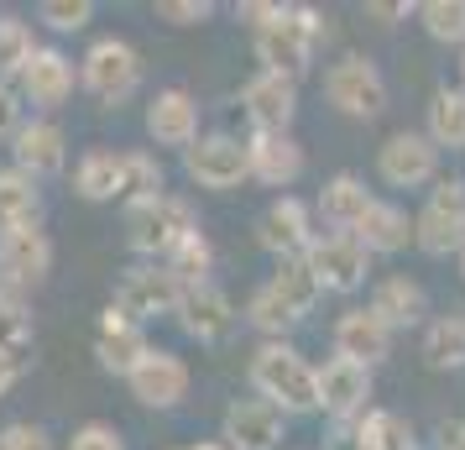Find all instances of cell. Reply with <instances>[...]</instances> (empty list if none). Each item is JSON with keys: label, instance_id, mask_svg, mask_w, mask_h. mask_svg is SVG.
I'll return each mask as SVG.
<instances>
[{"label": "cell", "instance_id": "obj_14", "mask_svg": "<svg viewBox=\"0 0 465 450\" xmlns=\"http://www.w3.org/2000/svg\"><path fill=\"white\" fill-rule=\"evenodd\" d=\"M147 351H152V345H147V335H142V325L126 320V315L110 304L105 320H100V330H94V356H100V366L115 372V377H131L136 362H142Z\"/></svg>", "mask_w": 465, "mask_h": 450}, {"label": "cell", "instance_id": "obj_48", "mask_svg": "<svg viewBox=\"0 0 465 450\" xmlns=\"http://www.w3.org/2000/svg\"><path fill=\"white\" fill-rule=\"evenodd\" d=\"M460 68H465V64H460Z\"/></svg>", "mask_w": 465, "mask_h": 450}, {"label": "cell", "instance_id": "obj_44", "mask_svg": "<svg viewBox=\"0 0 465 450\" xmlns=\"http://www.w3.org/2000/svg\"><path fill=\"white\" fill-rule=\"evenodd\" d=\"M16 372H22V362H16V356H5V351H0V398H5V393H11V383H16Z\"/></svg>", "mask_w": 465, "mask_h": 450}, {"label": "cell", "instance_id": "obj_36", "mask_svg": "<svg viewBox=\"0 0 465 450\" xmlns=\"http://www.w3.org/2000/svg\"><path fill=\"white\" fill-rule=\"evenodd\" d=\"M361 450H413V435L398 414H371L361 429Z\"/></svg>", "mask_w": 465, "mask_h": 450}, {"label": "cell", "instance_id": "obj_41", "mask_svg": "<svg viewBox=\"0 0 465 450\" xmlns=\"http://www.w3.org/2000/svg\"><path fill=\"white\" fill-rule=\"evenodd\" d=\"M68 450H126V440H121L110 425H84L74 440H68Z\"/></svg>", "mask_w": 465, "mask_h": 450}, {"label": "cell", "instance_id": "obj_42", "mask_svg": "<svg viewBox=\"0 0 465 450\" xmlns=\"http://www.w3.org/2000/svg\"><path fill=\"white\" fill-rule=\"evenodd\" d=\"M235 16L246 26H256V32H267V26L282 16V5H267V0H246V5H235Z\"/></svg>", "mask_w": 465, "mask_h": 450}, {"label": "cell", "instance_id": "obj_30", "mask_svg": "<svg viewBox=\"0 0 465 450\" xmlns=\"http://www.w3.org/2000/svg\"><path fill=\"white\" fill-rule=\"evenodd\" d=\"M423 362L434 372H450V366H465V315H450V320H434L423 330Z\"/></svg>", "mask_w": 465, "mask_h": 450}, {"label": "cell", "instance_id": "obj_31", "mask_svg": "<svg viewBox=\"0 0 465 450\" xmlns=\"http://www.w3.org/2000/svg\"><path fill=\"white\" fill-rule=\"evenodd\" d=\"M429 142L434 147H465V89H440L429 105Z\"/></svg>", "mask_w": 465, "mask_h": 450}, {"label": "cell", "instance_id": "obj_34", "mask_svg": "<svg viewBox=\"0 0 465 450\" xmlns=\"http://www.w3.org/2000/svg\"><path fill=\"white\" fill-rule=\"evenodd\" d=\"M121 194H126L131 205L163 194V168L152 163L147 152H121Z\"/></svg>", "mask_w": 465, "mask_h": 450}, {"label": "cell", "instance_id": "obj_33", "mask_svg": "<svg viewBox=\"0 0 465 450\" xmlns=\"http://www.w3.org/2000/svg\"><path fill=\"white\" fill-rule=\"evenodd\" d=\"M32 32H26V22H16V16H0V79H22V68L32 64Z\"/></svg>", "mask_w": 465, "mask_h": 450}, {"label": "cell", "instance_id": "obj_15", "mask_svg": "<svg viewBox=\"0 0 465 450\" xmlns=\"http://www.w3.org/2000/svg\"><path fill=\"white\" fill-rule=\"evenodd\" d=\"M277 440H282V408H272L267 398L225 408V450H277Z\"/></svg>", "mask_w": 465, "mask_h": 450}, {"label": "cell", "instance_id": "obj_3", "mask_svg": "<svg viewBox=\"0 0 465 450\" xmlns=\"http://www.w3.org/2000/svg\"><path fill=\"white\" fill-rule=\"evenodd\" d=\"M126 236L142 257H163L168 262L183 241L193 236V215L183 199L173 194H152V199H136L126 205Z\"/></svg>", "mask_w": 465, "mask_h": 450}, {"label": "cell", "instance_id": "obj_22", "mask_svg": "<svg viewBox=\"0 0 465 450\" xmlns=\"http://www.w3.org/2000/svg\"><path fill=\"white\" fill-rule=\"evenodd\" d=\"M22 95L32 100V105L58 110L68 95H74V64H68L58 47H37L32 64L22 68Z\"/></svg>", "mask_w": 465, "mask_h": 450}, {"label": "cell", "instance_id": "obj_40", "mask_svg": "<svg viewBox=\"0 0 465 450\" xmlns=\"http://www.w3.org/2000/svg\"><path fill=\"white\" fill-rule=\"evenodd\" d=\"M0 450H53V440L37 425H5L0 429Z\"/></svg>", "mask_w": 465, "mask_h": 450}, {"label": "cell", "instance_id": "obj_39", "mask_svg": "<svg viewBox=\"0 0 465 450\" xmlns=\"http://www.w3.org/2000/svg\"><path fill=\"white\" fill-rule=\"evenodd\" d=\"M157 16L173 22V26H199V22H210V16H214V5H210V0H163V5H157Z\"/></svg>", "mask_w": 465, "mask_h": 450}, {"label": "cell", "instance_id": "obj_17", "mask_svg": "<svg viewBox=\"0 0 465 450\" xmlns=\"http://www.w3.org/2000/svg\"><path fill=\"white\" fill-rule=\"evenodd\" d=\"M366 398H371V366L345 362V356L319 366V408L324 414H340V419L345 414H361Z\"/></svg>", "mask_w": 465, "mask_h": 450}, {"label": "cell", "instance_id": "obj_2", "mask_svg": "<svg viewBox=\"0 0 465 450\" xmlns=\"http://www.w3.org/2000/svg\"><path fill=\"white\" fill-rule=\"evenodd\" d=\"M319 294H324V288H319L314 267L303 257L277 262V273L256 288V299H252V325L267 330V335H282V330H293V325L314 309Z\"/></svg>", "mask_w": 465, "mask_h": 450}, {"label": "cell", "instance_id": "obj_45", "mask_svg": "<svg viewBox=\"0 0 465 450\" xmlns=\"http://www.w3.org/2000/svg\"><path fill=\"white\" fill-rule=\"evenodd\" d=\"M440 450H465V425H444Z\"/></svg>", "mask_w": 465, "mask_h": 450}, {"label": "cell", "instance_id": "obj_1", "mask_svg": "<svg viewBox=\"0 0 465 450\" xmlns=\"http://www.w3.org/2000/svg\"><path fill=\"white\" fill-rule=\"evenodd\" d=\"M252 383L282 414H314L319 408V366H309L293 345H262L252 356Z\"/></svg>", "mask_w": 465, "mask_h": 450}, {"label": "cell", "instance_id": "obj_7", "mask_svg": "<svg viewBox=\"0 0 465 450\" xmlns=\"http://www.w3.org/2000/svg\"><path fill=\"white\" fill-rule=\"evenodd\" d=\"M183 168H189V178L204 184V189H235L241 178H252V152H246V142L214 131V136H199V142L183 152Z\"/></svg>", "mask_w": 465, "mask_h": 450}, {"label": "cell", "instance_id": "obj_27", "mask_svg": "<svg viewBox=\"0 0 465 450\" xmlns=\"http://www.w3.org/2000/svg\"><path fill=\"white\" fill-rule=\"evenodd\" d=\"M371 315H381L387 330H408V325H423L429 299H423V288L413 278H387L377 294H371Z\"/></svg>", "mask_w": 465, "mask_h": 450}, {"label": "cell", "instance_id": "obj_38", "mask_svg": "<svg viewBox=\"0 0 465 450\" xmlns=\"http://www.w3.org/2000/svg\"><path fill=\"white\" fill-rule=\"evenodd\" d=\"M89 16H94L89 0H47L43 5V22L53 32H79V26H89Z\"/></svg>", "mask_w": 465, "mask_h": 450}, {"label": "cell", "instance_id": "obj_29", "mask_svg": "<svg viewBox=\"0 0 465 450\" xmlns=\"http://www.w3.org/2000/svg\"><path fill=\"white\" fill-rule=\"evenodd\" d=\"M74 189L94 205L115 199L121 194V152H84L79 168H74Z\"/></svg>", "mask_w": 465, "mask_h": 450}, {"label": "cell", "instance_id": "obj_32", "mask_svg": "<svg viewBox=\"0 0 465 450\" xmlns=\"http://www.w3.org/2000/svg\"><path fill=\"white\" fill-rule=\"evenodd\" d=\"M419 22L434 43H465V0H423Z\"/></svg>", "mask_w": 465, "mask_h": 450}, {"label": "cell", "instance_id": "obj_16", "mask_svg": "<svg viewBox=\"0 0 465 450\" xmlns=\"http://www.w3.org/2000/svg\"><path fill=\"white\" fill-rule=\"evenodd\" d=\"M147 131L157 147H183L189 152L199 142V105L189 89H163L147 105Z\"/></svg>", "mask_w": 465, "mask_h": 450}, {"label": "cell", "instance_id": "obj_11", "mask_svg": "<svg viewBox=\"0 0 465 450\" xmlns=\"http://www.w3.org/2000/svg\"><path fill=\"white\" fill-rule=\"evenodd\" d=\"M440 173V147L429 142V131H398L381 147V178L398 189H419Z\"/></svg>", "mask_w": 465, "mask_h": 450}, {"label": "cell", "instance_id": "obj_47", "mask_svg": "<svg viewBox=\"0 0 465 450\" xmlns=\"http://www.w3.org/2000/svg\"><path fill=\"white\" fill-rule=\"evenodd\" d=\"M460 267H465V252H460Z\"/></svg>", "mask_w": 465, "mask_h": 450}, {"label": "cell", "instance_id": "obj_28", "mask_svg": "<svg viewBox=\"0 0 465 450\" xmlns=\"http://www.w3.org/2000/svg\"><path fill=\"white\" fill-rule=\"evenodd\" d=\"M37 220V178H26L22 168L0 173V236H16V231H32Z\"/></svg>", "mask_w": 465, "mask_h": 450}, {"label": "cell", "instance_id": "obj_10", "mask_svg": "<svg viewBox=\"0 0 465 450\" xmlns=\"http://www.w3.org/2000/svg\"><path fill=\"white\" fill-rule=\"evenodd\" d=\"M183 299V283L173 278L168 267H136L126 273V283L115 288V309L126 315V320H152V315H173Z\"/></svg>", "mask_w": 465, "mask_h": 450}, {"label": "cell", "instance_id": "obj_46", "mask_svg": "<svg viewBox=\"0 0 465 450\" xmlns=\"http://www.w3.org/2000/svg\"><path fill=\"white\" fill-rule=\"evenodd\" d=\"M193 450H225V445H193Z\"/></svg>", "mask_w": 465, "mask_h": 450}, {"label": "cell", "instance_id": "obj_23", "mask_svg": "<svg viewBox=\"0 0 465 450\" xmlns=\"http://www.w3.org/2000/svg\"><path fill=\"white\" fill-rule=\"evenodd\" d=\"M246 152H252V178L272 184V189H288L303 173V147L288 131H256L252 142H246Z\"/></svg>", "mask_w": 465, "mask_h": 450}, {"label": "cell", "instance_id": "obj_18", "mask_svg": "<svg viewBox=\"0 0 465 450\" xmlns=\"http://www.w3.org/2000/svg\"><path fill=\"white\" fill-rule=\"evenodd\" d=\"M262 246L267 252H277L282 262H293V257H309V246H314V225H309V210L298 205V199H277L272 210L262 215Z\"/></svg>", "mask_w": 465, "mask_h": 450}, {"label": "cell", "instance_id": "obj_5", "mask_svg": "<svg viewBox=\"0 0 465 450\" xmlns=\"http://www.w3.org/2000/svg\"><path fill=\"white\" fill-rule=\"evenodd\" d=\"M413 241L429 257L465 252V178H444L440 189L429 194V205L413 220Z\"/></svg>", "mask_w": 465, "mask_h": 450}, {"label": "cell", "instance_id": "obj_37", "mask_svg": "<svg viewBox=\"0 0 465 450\" xmlns=\"http://www.w3.org/2000/svg\"><path fill=\"white\" fill-rule=\"evenodd\" d=\"M26 341H32V320H26L22 304L5 294V299H0V351H5V356H22Z\"/></svg>", "mask_w": 465, "mask_h": 450}, {"label": "cell", "instance_id": "obj_8", "mask_svg": "<svg viewBox=\"0 0 465 450\" xmlns=\"http://www.w3.org/2000/svg\"><path fill=\"white\" fill-rule=\"evenodd\" d=\"M324 95H330L335 110L356 115V121H371V115H381V105H387V85H381L377 64H366V58H340V64L324 74Z\"/></svg>", "mask_w": 465, "mask_h": 450}, {"label": "cell", "instance_id": "obj_26", "mask_svg": "<svg viewBox=\"0 0 465 450\" xmlns=\"http://www.w3.org/2000/svg\"><path fill=\"white\" fill-rule=\"evenodd\" d=\"M351 236H356L371 257H387V252H402V246L413 241V220H408L398 205H381V199H371L366 220H361Z\"/></svg>", "mask_w": 465, "mask_h": 450}, {"label": "cell", "instance_id": "obj_20", "mask_svg": "<svg viewBox=\"0 0 465 450\" xmlns=\"http://www.w3.org/2000/svg\"><path fill=\"white\" fill-rule=\"evenodd\" d=\"M178 320H183V330L199 335V341H225V335L235 330V309L214 283H199V288H183Z\"/></svg>", "mask_w": 465, "mask_h": 450}, {"label": "cell", "instance_id": "obj_13", "mask_svg": "<svg viewBox=\"0 0 465 450\" xmlns=\"http://www.w3.org/2000/svg\"><path fill=\"white\" fill-rule=\"evenodd\" d=\"M241 105H246L256 131H288V121L298 110V79H282V74L262 68L252 85L241 89Z\"/></svg>", "mask_w": 465, "mask_h": 450}, {"label": "cell", "instance_id": "obj_12", "mask_svg": "<svg viewBox=\"0 0 465 450\" xmlns=\"http://www.w3.org/2000/svg\"><path fill=\"white\" fill-rule=\"evenodd\" d=\"M126 383H131V398L136 404L173 408V404H183V393H189V366L178 362V356H168V351H147Z\"/></svg>", "mask_w": 465, "mask_h": 450}, {"label": "cell", "instance_id": "obj_6", "mask_svg": "<svg viewBox=\"0 0 465 450\" xmlns=\"http://www.w3.org/2000/svg\"><path fill=\"white\" fill-rule=\"evenodd\" d=\"M142 85V58H136V47L121 43V37H105V43H94L84 53V89L100 100V105H121L131 100Z\"/></svg>", "mask_w": 465, "mask_h": 450}, {"label": "cell", "instance_id": "obj_4", "mask_svg": "<svg viewBox=\"0 0 465 450\" xmlns=\"http://www.w3.org/2000/svg\"><path fill=\"white\" fill-rule=\"evenodd\" d=\"M319 16L309 5H282V16H277L267 32H256V53H262V64L267 74H282V79H298L303 68H309V53L319 43Z\"/></svg>", "mask_w": 465, "mask_h": 450}, {"label": "cell", "instance_id": "obj_19", "mask_svg": "<svg viewBox=\"0 0 465 450\" xmlns=\"http://www.w3.org/2000/svg\"><path fill=\"white\" fill-rule=\"evenodd\" d=\"M387 351H392V330H387L381 315H371V304H366V309H351V315L335 325V356H345V362L377 366Z\"/></svg>", "mask_w": 465, "mask_h": 450}, {"label": "cell", "instance_id": "obj_35", "mask_svg": "<svg viewBox=\"0 0 465 450\" xmlns=\"http://www.w3.org/2000/svg\"><path fill=\"white\" fill-rule=\"evenodd\" d=\"M163 267H168V273L183 283V288H199V283H204V273H210V241L193 231V236L183 241V246H178L168 262H163Z\"/></svg>", "mask_w": 465, "mask_h": 450}, {"label": "cell", "instance_id": "obj_21", "mask_svg": "<svg viewBox=\"0 0 465 450\" xmlns=\"http://www.w3.org/2000/svg\"><path fill=\"white\" fill-rule=\"evenodd\" d=\"M47 262H53V246L47 236L32 225V231H16V236H0V283L5 288H32L43 283Z\"/></svg>", "mask_w": 465, "mask_h": 450}, {"label": "cell", "instance_id": "obj_43", "mask_svg": "<svg viewBox=\"0 0 465 450\" xmlns=\"http://www.w3.org/2000/svg\"><path fill=\"white\" fill-rule=\"evenodd\" d=\"M22 131V100L0 85V136H16Z\"/></svg>", "mask_w": 465, "mask_h": 450}, {"label": "cell", "instance_id": "obj_9", "mask_svg": "<svg viewBox=\"0 0 465 450\" xmlns=\"http://www.w3.org/2000/svg\"><path fill=\"white\" fill-rule=\"evenodd\" d=\"M309 267H314L319 288H330V294H356L361 283H366V267H371V252L361 246L356 236H319L309 246Z\"/></svg>", "mask_w": 465, "mask_h": 450}, {"label": "cell", "instance_id": "obj_25", "mask_svg": "<svg viewBox=\"0 0 465 450\" xmlns=\"http://www.w3.org/2000/svg\"><path fill=\"white\" fill-rule=\"evenodd\" d=\"M16 168L26 173V178H47V173L64 168V131L53 126V121H26L16 136Z\"/></svg>", "mask_w": 465, "mask_h": 450}, {"label": "cell", "instance_id": "obj_24", "mask_svg": "<svg viewBox=\"0 0 465 450\" xmlns=\"http://www.w3.org/2000/svg\"><path fill=\"white\" fill-rule=\"evenodd\" d=\"M371 210V194L356 173H335L324 189H319V220L330 225V236H351Z\"/></svg>", "mask_w": 465, "mask_h": 450}]
</instances>
